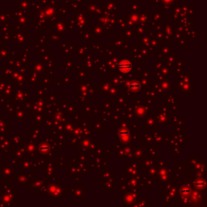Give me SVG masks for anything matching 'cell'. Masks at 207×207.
<instances>
[{"mask_svg": "<svg viewBox=\"0 0 207 207\" xmlns=\"http://www.w3.org/2000/svg\"><path fill=\"white\" fill-rule=\"evenodd\" d=\"M133 64L132 62L129 60H123L120 62L119 64V70H121L122 73H128L130 72L132 69Z\"/></svg>", "mask_w": 207, "mask_h": 207, "instance_id": "6da1fadb", "label": "cell"}]
</instances>
